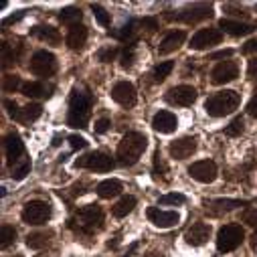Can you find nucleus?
<instances>
[{"instance_id":"nucleus-39","label":"nucleus","mask_w":257,"mask_h":257,"mask_svg":"<svg viewBox=\"0 0 257 257\" xmlns=\"http://www.w3.org/2000/svg\"><path fill=\"white\" fill-rule=\"evenodd\" d=\"M15 59H17L15 51H11V45H9V43H5V45H3V67H5V69H7V67H11Z\"/></svg>"},{"instance_id":"nucleus-35","label":"nucleus","mask_w":257,"mask_h":257,"mask_svg":"<svg viewBox=\"0 0 257 257\" xmlns=\"http://www.w3.org/2000/svg\"><path fill=\"white\" fill-rule=\"evenodd\" d=\"M115 39H119V41H123V43H127V41H132V37H134V23H127V25H123L119 31H113L111 33Z\"/></svg>"},{"instance_id":"nucleus-36","label":"nucleus","mask_w":257,"mask_h":257,"mask_svg":"<svg viewBox=\"0 0 257 257\" xmlns=\"http://www.w3.org/2000/svg\"><path fill=\"white\" fill-rule=\"evenodd\" d=\"M91 11H93L95 21H97L101 27H109V15H107V11H105L103 7H99V5H91Z\"/></svg>"},{"instance_id":"nucleus-25","label":"nucleus","mask_w":257,"mask_h":257,"mask_svg":"<svg viewBox=\"0 0 257 257\" xmlns=\"http://www.w3.org/2000/svg\"><path fill=\"white\" fill-rule=\"evenodd\" d=\"M41 113H43V107H41L39 103H29V105H25V107L19 111V115H17L15 119L21 121V123H31V121L39 119Z\"/></svg>"},{"instance_id":"nucleus-53","label":"nucleus","mask_w":257,"mask_h":257,"mask_svg":"<svg viewBox=\"0 0 257 257\" xmlns=\"http://www.w3.org/2000/svg\"><path fill=\"white\" fill-rule=\"evenodd\" d=\"M136 249H138V243H134V245H132L130 249H127V255H125V257H132V253H134Z\"/></svg>"},{"instance_id":"nucleus-33","label":"nucleus","mask_w":257,"mask_h":257,"mask_svg":"<svg viewBox=\"0 0 257 257\" xmlns=\"http://www.w3.org/2000/svg\"><path fill=\"white\" fill-rule=\"evenodd\" d=\"M0 245H3V249H7L9 245H13L17 241V229L11 227V225H3V231H0Z\"/></svg>"},{"instance_id":"nucleus-37","label":"nucleus","mask_w":257,"mask_h":257,"mask_svg":"<svg viewBox=\"0 0 257 257\" xmlns=\"http://www.w3.org/2000/svg\"><path fill=\"white\" fill-rule=\"evenodd\" d=\"M243 117H235L227 127H225V134L227 136H231V138H235V136H239L241 132H243Z\"/></svg>"},{"instance_id":"nucleus-7","label":"nucleus","mask_w":257,"mask_h":257,"mask_svg":"<svg viewBox=\"0 0 257 257\" xmlns=\"http://www.w3.org/2000/svg\"><path fill=\"white\" fill-rule=\"evenodd\" d=\"M31 71L39 77H51L57 71V59L49 51H37L31 59Z\"/></svg>"},{"instance_id":"nucleus-51","label":"nucleus","mask_w":257,"mask_h":257,"mask_svg":"<svg viewBox=\"0 0 257 257\" xmlns=\"http://www.w3.org/2000/svg\"><path fill=\"white\" fill-rule=\"evenodd\" d=\"M247 73H249V75H255V73H257V57H253V59L249 61V67H247Z\"/></svg>"},{"instance_id":"nucleus-14","label":"nucleus","mask_w":257,"mask_h":257,"mask_svg":"<svg viewBox=\"0 0 257 257\" xmlns=\"http://www.w3.org/2000/svg\"><path fill=\"white\" fill-rule=\"evenodd\" d=\"M166 99H168L172 105H182V107H186V105L195 103V99H197V89L192 87V85H176V87H172V89L168 91Z\"/></svg>"},{"instance_id":"nucleus-1","label":"nucleus","mask_w":257,"mask_h":257,"mask_svg":"<svg viewBox=\"0 0 257 257\" xmlns=\"http://www.w3.org/2000/svg\"><path fill=\"white\" fill-rule=\"evenodd\" d=\"M146 144H148V140H146L144 134H140V132H127L121 138L119 146H117V162L121 166L136 164L140 160L142 152L146 150Z\"/></svg>"},{"instance_id":"nucleus-32","label":"nucleus","mask_w":257,"mask_h":257,"mask_svg":"<svg viewBox=\"0 0 257 257\" xmlns=\"http://www.w3.org/2000/svg\"><path fill=\"white\" fill-rule=\"evenodd\" d=\"M172 69H174V63H172V61H164V63H160V65H156V69H154V73H152L154 81H156V83L164 81V79L170 75Z\"/></svg>"},{"instance_id":"nucleus-26","label":"nucleus","mask_w":257,"mask_h":257,"mask_svg":"<svg viewBox=\"0 0 257 257\" xmlns=\"http://www.w3.org/2000/svg\"><path fill=\"white\" fill-rule=\"evenodd\" d=\"M49 91H51V87H45L39 81L23 83V95H27V97H49L51 95Z\"/></svg>"},{"instance_id":"nucleus-19","label":"nucleus","mask_w":257,"mask_h":257,"mask_svg":"<svg viewBox=\"0 0 257 257\" xmlns=\"http://www.w3.org/2000/svg\"><path fill=\"white\" fill-rule=\"evenodd\" d=\"M148 219L156 227L168 229V227H172V225L178 223V213H174V211H162L158 207H152V209H148Z\"/></svg>"},{"instance_id":"nucleus-13","label":"nucleus","mask_w":257,"mask_h":257,"mask_svg":"<svg viewBox=\"0 0 257 257\" xmlns=\"http://www.w3.org/2000/svg\"><path fill=\"white\" fill-rule=\"evenodd\" d=\"M211 17H213V7L211 5H195V7L184 9L180 15L168 17V19H176V21H184V23L192 25V23H199V21H205V19H211Z\"/></svg>"},{"instance_id":"nucleus-34","label":"nucleus","mask_w":257,"mask_h":257,"mask_svg":"<svg viewBox=\"0 0 257 257\" xmlns=\"http://www.w3.org/2000/svg\"><path fill=\"white\" fill-rule=\"evenodd\" d=\"M134 55H136V47L130 43V45H127V47L121 51V57H119V63H121V67H123V69H130V67H132Z\"/></svg>"},{"instance_id":"nucleus-4","label":"nucleus","mask_w":257,"mask_h":257,"mask_svg":"<svg viewBox=\"0 0 257 257\" xmlns=\"http://www.w3.org/2000/svg\"><path fill=\"white\" fill-rule=\"evenodd\" d=\"M71 227L79 233L91 235L103 227V211L97 205H85L71 219Z\"/></svg>"},{"instance_id":"nucleus-28","label":"nucleus","mask_w":257,"mask_h":257,"mask_svg":"<svg viewBox=\"0 0 257 257\" xmlns=\"http://www.w3.org/2000/svg\"><path fill=\"white\" fill-rule=\"evenodd\" d=\"M59 21H61L63 25H67V27H75V25H79V21H81V11H79L77 7H67V9L61 11Z\"/></svg>"},{"instance_id":"nucleus-2","label":"nucleus","mask_w":257,"mask_h":257,"mask_svg":"<svg viewBox=\"0 0 257 257\" xmlns=\"http://www.w3.org/2000/svg\"><path fill=\"white\" fill-rule=\"evenodd\" d=\"M91 115V95L85 89H73L69 97V115L67 123L71 127H85Z\"/></svg>"},{"instance_id":"nucleus-43","label":"nucleus","mask_w":257,"mask_h":257,"mask_svg":"<svg viewBox=\"0 0 257 257\" xmlns=\"http://www.w3.org/2000/svg\"><path fill=\"white\" fill-rule=\"evenodd\" d=\"M243 223H247L249 227H257V207L255 209H247L243 213Z\"/></svg>"},{"instance_id":"nucleus-45","label":"nucleus","mask_w":257,"mask_h":257,"mask_svg":"<svg viewBox=\"0 0 257 257\" xmlns=\"http://www.w3.org/2000/svg\"><path fill=\"white\" fill-rule=\"evenodd\" d=\"M107 127H109V119H107V117H101V119L95 121V132H97V134L107 132Z\"/></svg>"},{"instance_id":"nucleus-21","label":"nucleus","mask_w":257,"mask_h":257,"mask_svg":"<svg viewBox=\"0 0 257 257\" xmlns=\"http://www.w3.org/2000/svg\"><path fill=\"white\" fill-rule=\"evenodd\" d=\"M219 29H223L225 33L233 35V37H243V35H249L253 33V25H247V23H237V21H231V19H221L219 21Z\"/></svg>"},{"instance_id":"nucleus-30","label":"nucleus","mask_w":257,"mask_h":257,"mask_svg":"<svg viewBox=\"0 0 257 257\" xmlns=\"http://www.w3.org/2000/svg\"><path fill=\"white\" fill-rule=\"evenodd\" d=\"M245 203L243 201H215L213 203V207H209L211 209V213L213 215H221L223 211H231V209H235V207H243Z\"/></svg>"},{"instance_id":"nucleus-48","label":"nucleus","mask_w":257,"mask_h":257,"mask_svg":"<svg viewBox=\"0 0 257 257\" xmlns=\"http://www.w3.org/2000/svg\"><path fill=\"white\" fill-rule=\"evenodd\" d=\"M243 53H257V39H251L243 45Z\"/></svg>"},{"instance_id":"nucleus-20","label":"nucleus","mask_w":257,"mask_h":257,"mask_svg":"<svg viewBox=\"0 0 257 257\" xmlns=\"http://www.w3.org/2000/svg\"><path fill=\"white\" fill-rule=\"evenodd\" d=\"M184 41H186V33H184V31H172V33H168V35L162 39V43H160V47H158V53H160V55H168V53L176 51Z\"/></svg>"},{"instance_id":"nucleus-11","label":"nucleus","mask_w":257,"mask_h":257,"mask_svg":"<svg viewBox=\"0 0 257 257\" xmlns=\"http://www.w3.org/2000/svg\"><path fill=\"white\" fill-rule=\"evenodd\" d=\"M188 174L195 180H199V182L209 184V182H213L217 178V164L213 160H199V162L188 166Z\"/></svg>"},{"instance_id":"nucleus-38","label":"nucleus","mask_w":257,"mask_h":257,"mask_svg":"<svg viewBox=\"0 0 257 257\" xmlns=\"http://www.w3.org/2000/svg\"><path fill=\"white\" fill-rule=\"evenodd\" d=\"M186 199L184 195H180V192H170V195H164L160 197V205H182Z\"/></svg>"},{"instance_id":"nucleus-52","label":"nucleus","mask_w":257,"mask_h":257,"mask_svg":"<svg viewBox=\"0 0 257 257\" xmlns=\"http://www.w3.org/2000/svg\"><path fill=\"white\" fill-rule=\"evenodd\" d=\"M251 247L257 251V233H253V235H251Z\"/></svg>"},{"instance_id":"nucleus-23","label":"nucleus","mask_w":257,"mask_h":257,"mask_svg":"<svg viewBox=\"0 0 257 257\" xmlns=\"http://www.w3.org/2000/svg\"><path fill=\"white\" fill-rule=\"evenodd\" d=\"M31 35L37 37V39H41V41H47V43H51V45H59V43H61L59 31L53 29V27H47V25H39V27L31 29Z\"/></svg>"},{"instance_id":"nucleus-24","label":"nucleus","mask_w":257,"mask_h":257,"mask_svg":"<svg viewBox=\"0 0 257 257\" xmlns=\"http://www.w3.org/2000/svg\"><path fill=\"white\" fill-rule=\"evenodd\" d=\"M121 192V182L119 180H103L97 184V195L101 199H111V197H117Z\"/></svg>"},{"instance_id":"nucleus-6","label":"nucleus","mask_w":257,"mask_h":257,"mask_svg":"<svg viewBox=\"0 0 257 257\" xmlns=\"http://www.w3.org/2000/svg\"><path fill=\"white\" fill-rule=\"evenodd\" d=\"M51 219V205L45 201H29L23 209V221L29 225H43Z\"/></svg>"},{"instance_id":"nucleus-40","label":"nucleus","mask_w":257,"mask_h":257,"mask_svg":"<svg viewBox=\"0 0 257 257\" xmlns=\"http://www.w3.org/2000/svg\"><path fill=\"white\" fill-rule=\"evenodd\" d=\"M115 55H117V49L115 47H105V49H101L99 53H97V57H99V61H103V63H111L113 59H115Z\"/></svg>"},{"instance_id":"nucleus-10","label":"nucleus","mask_w":257,"mask_h":257,"mask_svg":"<svg viewBox=\"0 0 257 257\" xmlns=\"http://www.w3.org/2000/svg\"><path fill=\"white\" fill-rule=\"evenodd\" d=\"M111 99L115 103H119L121 107H134L136 105V87L127 81H119L113 85L111 89Z\"/></svg>"},{"instance_id":"nucleus-18","label":"nucleus","mask_w":257,"mask_h":257,"mask_svg":"<svg viewBox=\"0 0 257 257\" xmlns=\"http://www.w3.org/2000/svg\"><path fill=\"white\" fill-rule=\"evenodd\" d=\"M152 127L160 134H172L176 127H178V121H176V115L172 111H158L154 117H152Z\"/></svg>"},{"instance_id":"nucleus-12","label":"nucleus","mask_w":257,"mask_h":257,"mask_svg":"<svg viewBox=\"0 0 257 257\" xmlns=\"http://www.w3.org/2000/svg\"><path fill=\"white\" fill-rule=\"evenodd\" d=\"M221 39H223V35H221L219 29H201L195 37L190 39V49L203 51V49H209L213 45H219Z\"/></svg>"},{"instance_id":"nucleus-54","label":"nucleus","mask_w":257,"mask_h":257,"mask_svg":"<svg viewBox=\"0 0 257 257\" xmlns=\"http://www.w3.org/2000/svg\"><path fill=\"white\" fill-rule=\"evenodd\" d=\"M146 257H164V255H162V253H158V251H150Z\"/></svg>"},{"instance_id":"nucleus-8","label":"nucleus","mask_w":257,"mask_h":257,"mask_svg":"<svg viewBox=\"0 0 257 257\" xmlns=\"http://www.w3.org/2000/svg\"><path fill=\"white\" fill-rule=\"evenodd\" d=\"M77 168H87V170H95V172H109L113 168V160L111 156H107L105 152H89L85 156H81L75 162Z\"/></svg>"},{"instance_id":"nucleus-29","label":"nucleus","mask_w":257,"mask_h":257,"mask_svg":"<svg viewBox=\"0 0 257 257\" xmlns=\"http://www.w3.org/2000/svg\"><path fill=\"white\" fill-rule=\"evenodd\" d=\"M134 207H136V199H134V197H123L119 203H115V207H113V215L121 219V217H125L127 213H132Z\"/></svg>"},{"instance_id":"nucleus-47","label":"nucleus","mask_w":257,"mask_h":257,"mask_svg":"<svg viewBox=\"0 0 257 257\" xmlns=\"http://www.w3.org/2000/svg\"><path fill=\"white\" fill-rule=\"evenodd\" d=\"M140 25H142V27H146L148 31H156V29H158L156 19H142V21H140Z\"/></svg>"},{"instance_id":"nucleus-9","label":"nucleus","mask_w":257,"mask_h":257,"mask_svg":"<svg viewBox=\"0 0 257 257\" xmlns=\"http://www.w3.org/2000/svg\"><path fill=\"white\" fill-rule=\"evenodd\" d=\"M237 75H239V67H237L235 61H221L211 71V81L215 85H225V83L233 81Z\"/></svg>"},{"instance_id":"nucleus-3","label":"nucleus","mask_w":257,"mask_h":257,"mask_svg":"<svg viewBox=\"0 0 257 257\" xmlns=\"http://www.w3.org/2000/svg\"><path fill=\"white\" fill-rule=\"evenodd\" d=\"M241 103V95L233 89H223L215 95H211L207 101H205V109L209 115L213 117H225L229 113H233Z\"/></svg>"},{"instance_id":"nucleus-22","label":"nucleus","mask_w":257,"mask_h":257,"mask_svg":"<svg viewBox=\"0 0 257 257\" xmlns=\"http://www.w3.org/2000/svg\"><path fill=\"white\" fill-rule=\"evenodd\" d=\"M85 41H87V29L83 25H75V27L69 29V33H67V45H69V49L77 51V49H81L85 45Z\"/></svg>"},{"instance_id":"nucleus-15","label":"nucleus","mask_w":257,"mask_h":257,"mask_svg":"<svg viewBox=\"0 0 257 257\" xmlns=\"http://www.w3.org/2000/svg\"><path fill=\"white\" fill-rule=\"evenodd\" d=\"M195 150H197V140L188 138V136L186 138H178V140L170 142V146H168L170 156L176 158V160H184V158L192 156V154H195Z\"/></svg>"},{"instance_id":"nucleus-42","label":"nucleus","mask_w":257,"mask_h":257,"mask_svg":"<svg viewBox=\"0 0 257 257\" xmlns=\"http://www.w3.org/2000/svg\"><path fill=\"white\" fill-rule=\"evenodd\" d=\"M23 89V83H21V79L17 77V75H9V77H5V91H17V89Z\"/></svg>"},{"instance_id":"nucleus-46","label":"nucleus","mask_w":257,"mask_h":257,"mask_svg":"<svg viewBox=\"0 0 257 257\" xmlns=\"http://www.w3.org/2000/svg\"><path fill=\"white\" fill-rule=\"evenodd\" d=\"M247 113L251 115V117H257V93L251 97V101L247 103Z\"/></svg>"},{"instance_id":"nucleus-5","label":"nucleus","mask_w":257,"mask_h":257,"mask_svg":"<svg viewBox=\"0 0 257 257\" xmlns=\"http://www.w3.org/2000/svg\"><path fill=\"white\" fill-rule=\"evenodd\" d=\"M245 239V233L241 229V225H225L219 229L217 235V249L221 253H229L233 249H237Z\"/></svg>"},{"instance_id":"nucleus-41","label":"nucleus","mask_w":257,"mask_h":257,"mask_svg":"<svg viewBox=\"0 0 257 257\" xmlns=\"http://www.w3.org/2000/svg\"><path fill=\"white\" fill-rule=\"evenodd\" d=\"M154 172H156L158 176H162V178H166V174H168V168H166V164H164L160 152L154 154Z\"/></svg>"},{"instance_id":"nucleus-49","label":"nucleus","mask_w":257,"mask_h":257,"mask_svg":"<svg viewBox=\"0 0 257 257\" xmlns=\"http://www.w3.org/2000/svg\"><path fill=\"white\" fill-rule=\"evenodd\" d=\"M5 105L9 107V113H11L13 117H17V115H19V111H21V109H19V105H17V103H13L11 99H7V101H5Z\"/></svg>"},{"instance_id":"nucleus-44","label":"nucleus","mask_w":257,"mask_h":257,"mask_svg":"<svg viewBox=\"0 0 257 257\" xmlns=\"http://www.w3.org/2000/svg\"><path fill=\"white\" fill-rule=\"evenodd\" d=\"M69 144H71V148H73V150H79V148H85V146H87L85 138H81V136H77V134L69 136Z\"/></svg>"},{"instance_id":"nucleus-50","label":"nucleus","mask_w":257,"mask_h":257,"mask_svg":"<svg viewBox=\"0 0 257 257\" xmlns=\"http://www.w3.org/2000/svg\"><path fill=\"white\" fill-rule=\"evenodd\" d=\"M231 55H233V51H231V49H225V51L213 53V55H211V59H225V57H231Z\"/></svg>"},{"instance_id":"nucleus-17","label":"nucleus","mask_w":257,"mask_h":257,"mask_svg":"<svg viewBox=\"0 0 257 257\" xmlns=\"http://www.w3.org/2000/svg\"><path fill=\"white\" fill-rule=\"evenodd\" d=\"M5 152H7V158H9V164L15 166L17 162H21L27 154H25V144L21 142V138L17 134H9L5 138Z\"/></svg>"},{"instance_id":"nucleus-27","label":"nucleus","mask_w":257,"mask_h":257,"mask_svg":"<svg viewBox=\"0 0 257 257\" xmlns=\"http://www.w3.org/2000/svg\"><path fill=\"white\" fill-rule=\"evenodd\" d=\"M51 231H35V233H29L27 237V247L31 249H43L49 245V239H51Z\"/></svg>"},{"instance_id":"nucleus-31","label":"nucleus","mask_w":257,"mask_h":257,"mask_svg":"<svg viewBox=\"0 0 257 257\" xmlns=\"http://www.w3.org/2000/svg\"><path fill=\"white\" fill-rule=\"evenodd\" d=\"M29 170H31V160L25 156L21 162H17L15 166H11V172H13V178L15 180H23L27 174H29Z\"/></svg>"},{"instance_id":"nucleus-16","label":"nucleus","mask_w":257,"mask_h":257,"mask_svg":"<svg viewBox=\"0 0 257 257\" xmlns=\"http://www.w3.org/2000/svg\"><path fill=\"white\" fill-rule=\"evenodd\" d=\"M209 237H211V225H207V223H195L184 233V241L192 247L205 245L209 241Z\"/></svg>"}]
</instances>
